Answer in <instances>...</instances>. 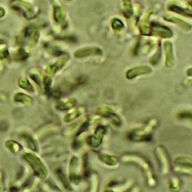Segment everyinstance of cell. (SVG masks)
Here are the masks:
<instances>
[{"mask_svg": "<svg viewBox=\"0 0 192 192\" xmlns=\"http://www.w3.org/2000/svg\"><path fill=\"white\" fill-rule=\"evenodd\" d=\"M26 158L32 164V167L35 170V172L37 176L44 177L46 175V170L44 168L43 164L39 161L38 158H35L32 155H26Z\"/></svg>", "mask_w": 192, "mask_h": 192, "instance_id": "cell-1", "label": "cell"}]
</instances>
